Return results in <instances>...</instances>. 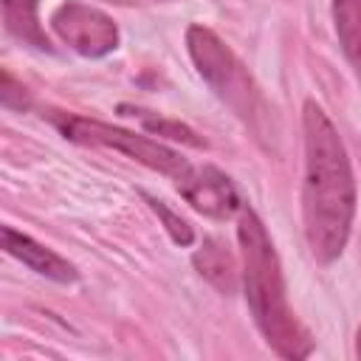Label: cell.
I'll list each match as a JSON object with an SVG mask.
<instances>
[{"label":"cell","instance_id":"30bf717a","mask_svg":"<svg viewBox=\"0 0 361 361\" xmlns=\"http://www.w3.org/2000/svg\"><path fill=\"white\" fill-rule=\"evenodd\" d=\"M195 265L197 271L214 282L220 290H234L237 276H234V259L228 257V251L217 243V240H206L203 248L195 254Z\"/></svg>","mask_w":361,"mask_h":361},{"label":"cell","instance_id":"9c48e42d","mask_svg":"<svg viewBox=\"0 0 361 361\" xmlns=\"http://www.w3.org/2000/svg\"><path fill=\"white\" fill-rule=\"evenodd\" d=\"M333 23L344 56L361 76V0H333Z\"/></svg>","mask_w":361,"mask_h":361},{"label":"cell","instance_id":"3957f363","mask_svg":"<svg viewBox=\"0 0 361 361\" xmlns=\"http://www.w3.org/2000/svg\"><path fill=\"white\" fill-rule=\"evenodd\" d=\"M186 48L212 93L254 133L257 141H271L276 135L271 107L240 56L212 28L197 23L186 28Z\"/></svg>","mask_w":361,"mask_h":361},{"label":"cell","instance_id":"4fadbf2b","mask_svg":"<svg viewBox=\"0 0 361 361\" xmlns=\"http://www.w3.org/2000/svg\"><path fill=\"white\" fill-rule=\"evenodd\" d=\"M104 3H116V6H141V3H169V0H104Z\"/></svg>","mask_w":361,"mask_h":361},{"label":"cell","instance_id":"8992f818","mask_svg":"<svg viewBox=\"0 0 361 361\" xmlns=\"http://www.w3.org/2000/svg\"><path fill=\"white\" fill-rule=\"evenodd\" d=\"M186 203L209 217H231L234 212L243 209L240 197H237V189L231 186V180L214 169V166H197L195 175L186 180L183 189H178Z\"/></svg>","mask_w":361,"mask_h":361},{"label":"cell","instance_id":"5b68a950","mask_svg":"<svg viewBox=\"0 0 361 361\" xmlns=\"http://www.w3.org/2000/svg\"><path fill=\"white\" fill-rule=\"evenodd\" d=\"M51 28L71 51L90 56V59H99L118 48L116 23L104 11H99L87 3H76V0L62 3L51 14Z\"/></svg>","mask_w":361,"mask_h":361},{"label":"cell","instance_id":"ba28073f","mask_svg":"<svg viewBox=\"0 0 361 361\" xmlns=\"http://www.w3.org/2000/svg\"><path fill=\"white\" fill-rule=\"evenodd\" d=\"M3 23L11 37H17L23 45L39 48V51H54L39 17H37V0H3Z\"/></svg>","mask_w":361,"mask_h":361},{"label":"cell","instance_id":"8fae6325","mask_svg":"<svg viewBox=\"0 0 361 361\" xmlns=\"http://www.w3.org/2000/svg\"><path fill=\"white\" fill-rule=\"evenodd\" d=\"M147 197V203L152 206V212L164 220V226H166V231H169V237L178 243V245H189L192 240H195V231H192V226L183 220V217H178L172 209H166V203L164 200H158V197H152V195H144Z\"/></svg>","mask_w":361,"mask_h":361},{"label":"cell","instance_id":"7a4b0ae2","mask_svg":"<svg viewBox=\"0 0 361 361\" xmlns=\"http://www.w3.org/2000/svg\"><path fill=\"white\" fill-rule=\"evenodd\" d=\"M237 240L243 257V290L257 330L276 355L290 361L307 358L313 353V338L288 302V285L274 240L251 206L240 209Z\"/></svg>","mask_w":361,"mask_h":361},{"label":"cell","instance_id":"7c38bea8","mask_svg":"<svg viewBox=\"0 0 361 361\" xmlns=\"http://www.w3.org/2000/svg\"><path fill=\"white\" fill-rule=\"evenodd\" d=\"M133 116H138L144 121V127L149 133H158V135H169V138H178V141H186L192 147H203V141L186 127V124H178V121H164V118H155L149 116L147 110H133Z\"/></svg>","mask_w":361,"mask_h":361},{"label":"cell","instance_id":"5bb4252c","mask_svg":"<svg viewBox=\"0 0 361 361\" xmlns=\"http://www.w3.org/2000/svg\"><path fill=\"white\" fill-rule=\"evenodd\" d=\"M355 355L361 358V327H358V336H355Z\"/></svg>","mask_w":361,"mask_h":361},{"label":"cell","instance_id":"52a82bcc","mask_svg":"<svg viewBox=\"0 0 361 361\" xmlns=\"http://www.w3.org/2000/svg\"><path fill=\"white\" fill-rule=\"evenodd\" d=\"M3 248H6L11 257H17L23 265H28L34 274H39V276H45V279H51V282L71 285V282L79 279L76 268H73L65 257H59L56 251L45 248V245L37 243L34 237H28V234H23V231H17V228H11V226H3Z\"/></svg>","mask_w":361,"mask_h":361},{"label":"cell","instance_id":"6da1fadb","mask_svg":"<svg viewBox=\"0 0 361 361\" xmlns=\"http://www.w3.org/2000/svg\"><path fill=\"white\" fill-rule=\"evenodd\" d=\"M305 133V180L302 223L313 257L327 265L347 248L355 217V180L344 141L327 113L307 99L302 110Z\"/></svg>","mask_w":361,"mask_h":361},{"label":"cell","instance_id":"277c9868","mask_svg":"<svg viewBox=\"0 0 361 361\" xmlns=\"http://www.w3.org/2000/svg\"><path fill=\"white\" fill-rule=\"evenodd\" d=\"M51 121L59 127V133L68 138V141H76V144H93V147H104V149H113V152H121L166 178L175 180L178 189L186 186V180L195 175V164H189L180 152L169 149L166 144H158L147 135H138V133H130V130H121V127H113V124H104V121H96V118H85V116H71V113H51Z\"/></svg>","mask_w":361,"mask_h":361}]
</instances>
